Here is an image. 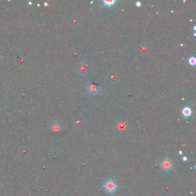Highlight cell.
<instances>
[{
  "label": "cell",
  "instance_id": "4",
  "mask_svg": "<svg viewBox=\"0 0 196 196\" xmlns=\"http://www.w3.org/2000/svg\"><path fill=\"white\" fill-rule=\"evenodd\" d=\"M87 90L88 91V92L90 93L91 94H94H94H97L100 91V87L98 85H97V84H91L87 85Z\"/></svg>",
  "mask_w": 196,
  "mask_h": 196
},
{
  "label": "cell",
  "instance_id": "8",
  "mask_svg": "<svg viewBox=\"0 0 196 196\" xmlns=\"http://www.w3.org/2000/svg\"><path fill=\"white\" fill-rule=\"evenodd\" d=\"M189 65H192V66L195 65V64H196V59H195V57H194V56L189 57Z\"/></svg>",
  "mask_w": 196,
  "mask_h": 196
},
{
  "label": "cell",
  "instance_id": "10",
  "mask_svg": "<svg viewBox=\"0 0 196 196\" xmlns=\"http://www.w3.org/2000/svg\"><path fill=\"white\" fill-rule=\"evenodd\" d=\"M136 6H137V7H140V6H141V5H142V3H141V2H140V1H138V2H136Z\"/></svg>",
  "mask_w": 196,
  "mask_h": 196
},
{
  "label": "cell",
  "instance_id": "5",
  "mask_svg": "<svg viewBox=\"0 0 196 196\" xmlns=\"http://www.w3.org/2000/svg\"><path fill=\"white\" fill-rule=\"evenodd\" d=\"M51 130L53 132H60L62 130V125L58 122H54L52 123L51 126Z\"/></svg>",
  "mask_w": 196,
  "mask_h": 196
},
{
  "label": "cell",
  "instance_id": "1",
  "mask_svg": "<svg viewBox=\"0 0 196 196\" xmlns=\"http://www.w3.org/2000/svg\"><path fill=\"white\" fill-rule=\"evenodd\" d=\"M104 188L105 189V191L108 193L111 194L114 193L117 189V184L115 182L114 179H108L106 181L104 185Z\"/></svg>",
  "mask_w": 196,
  "mask_h": 196
},
{
  "label": "cell",
  "instance_id": "2",
  "mask_svg": "<svg viewBox=\"0 0 196 196\" xmlns=\"http://www.w3.org/2000/svg\"><path fill=\"white\" fill-rule=\"evenodd\" d=\"M89 69H90V67L85 61L81 62L77 67V72L80 75H87L89 72Z\"/></svg>",
  "mask_w": 196,
  "mask_h": 196
},
{
  "label": "cell",
  "instance_id": "6",
  "mask_svg": "<svg viewBox=\"0 0 196 196\" xmlns=\"http://www.w3.org/2000/svg\"><path fill=\"white\" fill-rule=\"evenodd\" d=\"M182 114H183V116H185V117H189V116H190L191 115H192V110L190 107H189V106H185V107L182 109Z\"/></svg>",
  "mask_w": 196,
  "mask_h": 196
},
{
  "label": "cell",
  "instance_id": "9",
  "mask_svg": "<svg viewBox=\"0 0 196 196\" xmlns=\"http://www.w3.org/2000/svg\"><path fill=\"white\" fill-rule=\"evenodd\" d=\"M110 79L111 82H116L117 81V77H116V74H112L110 76Z\"/></svg>",
  "mask_w": 196,
  "mask_h": 196
},
{
  "label": "cell",
  "instance_id": "7",
  "mask_svg": "<svg viewBox=\"0 0 196 196\" xmlns=\"http://www.w3.org/2000/svg\"><path fill=\"white\" fill-rule=\"evenodd\" d=\"M103 2H104L105 5H106L107 6H113L116 2H115L114 0H104Z\"/></svg>",
  "mask_w": 196,
  "mask_h": 196
},
{
  "label": "cell",
  "instance_id": "11",
  "mask_svg": "<svg viewBox=\"0 0 196 196\" xmlns=\"http://www.w3.org/2000/svg\"><path fill=\"white\" fill-rule=\"evenodd\" d=\"M183 161H187V157L186 156L183 157Z\"/></svg>",
  "mask_w": 196,
  "mask_h": 196
},
{
  "label": "cell",
  "instance_id": "3",
  "mask_svg": "<svg viewBox=\"0 0 196 196\" xmlns=\"http://www.w3.org/2000/svg\"><path fill=\"white\" fill-rule=\"evenodd\" d=\"M161 168L165 172L170 171L173 168V163L169 158L163 159V161L161 162Z\"/></svg>",
  "mask_w": 196,
  "mask_h": 196
}]
</instances>
